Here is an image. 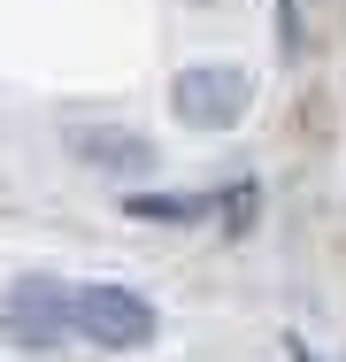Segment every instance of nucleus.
I'll list each match as a JSON object with an SVG mask.
<instances>
[{
	"label": "nucleus",
	"instance_id": "obj_1",
	"mask_svg": "<svg viewBox=\"0 0 346 362\" xmlns=\"http://www.w3.org/2000/svg\"><path fill=\"white\" fill-rule=\"evenodd\" d=\"M69 324H77V339H93L108 355H131V347H146L162 332L154 300L131 286H69Z\"/></svg>",
	"mask_w": 346,
	"mask_h": 362
},
{
	"label": "nucleus",
	"instance_id": "obj_2",
	"mask_svg": "<svg viewBox=\"0 0 346 362\" xmlns=\"http://www.w3.org/2000/svg\"><path fill=\"white\" fill-rule=\"evenodd\" d=\"M169 108H177V124H193V132H231V124L254 108V77L239 70V62H193V70L169 85Z\"/></svg>",
	"mask_w": 346,
	"mask_h": 362
},
{
	"label": "nucleus",
	"instance_id": "obj_3",
	"mask_svg": "<svg viewBox=\"0 0 346 362\" xmlns=\"http://www.w3.org/2000/svg\"><path fill=\"white\" fill-rule=\"evenodd\" d=\"M0 332H8V347H23V355H47V347H62L69 332V286L54 278H16L8 300H0Z\"/></svg>",
	"mask_w": 346,
	"mask_h": 362
},
{
	"label": "nucleus",
	"instance_id": "obj_4",
	"mask_svg": "<svg viewBox=\"0 0 346 362\" xmlns=\"http://www.w3.org/2000/svg\"><path fill=\"white\" fill-rule=\"evenodd\" d=\"M69 154H77L85 170H100V177H138V170H154V146L138 139V132H116V124H77V132H69Z\"/></svg>",
	"mask_w": 346,
	"mask_h": 362
},
{
	"label": "nucleus",
	"instance_id": "obj_5",
	"mask_svg": "<svg viewBox=\"0 0 346 362\" xmlns=\"http://www.w3.org/2000/svg\"><path fill=\"white\" fill-rule=\"evenodd\" d=\"M131 216H146V223H201L208 216V201H185V193H138V201H124Z\"/></svg>",
	"mask_w": 346,
	"mask_h": 362
},
{
	"label": "nucleus",
	"instance_id": "obj_6",
	"mask_svg": "<svg viewBox=\"0 0 346 362\" xmlns=\"http://www.w3.org/2000/svg\"><path fill=\"white\" fill-rule=\"evenodd\" d=\"M223 201H231V209H223V231H246V223H254V209H262V193H254V185H231Z\"/></svg>",
	"mask_w": 346,
	"mask_h": 362
}]
</instances>
